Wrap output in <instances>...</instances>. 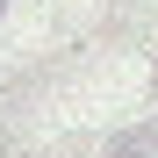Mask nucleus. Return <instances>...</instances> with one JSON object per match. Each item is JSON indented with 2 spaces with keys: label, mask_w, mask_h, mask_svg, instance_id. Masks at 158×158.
<instances>
[{
  "label": "nucleus",
  "mask_w": 158,
  "mask_h": 158,
  "mask_svg": "<svg viewBox=\"0 0 158 158\" xmlns=\"http://www.w3.org/2000/svg\"><path fill=\"white\" fill-rule=\"evenodd\" d=\"M115 158H158V122L129 129V137H115Z\"/></svg>",
  "instance_id": "f257e3e1"
}]
</instances>
